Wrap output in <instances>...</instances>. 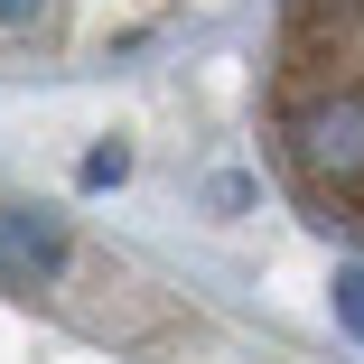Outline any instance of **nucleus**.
Here are the masks:
<instances>
[{
	"label": "nucleus",
	"mask_w": 364,
	"mask_h": 364,
	"mask_svg": "<svg viewBox=\"0 0 364 364\" xmlns=\"http://www.w3.org/2000/svg\"><path fill=\"white\" fill-rule=\"evenodd\" d=\"M271 150L289 196L364 243V0H280Z\"/></svg>",
	"instance_id": "nucleus-1"
},
{
	"label": "nucleus",
	"mask_w": 364,
	"mask_h": 364,
	"mask_svg": "<svg viewBox=\"0 0 364 364\" xmlns=\"http://www.w3.org/2000/svg\"><path fill=\"white\" fill-rule=\"evenodd\" d=\"M336 299H346V318L364 327V271H346V280H336Z\"/></svg>",
	"instance_id": "nucleus-2"
}]
</instances>
